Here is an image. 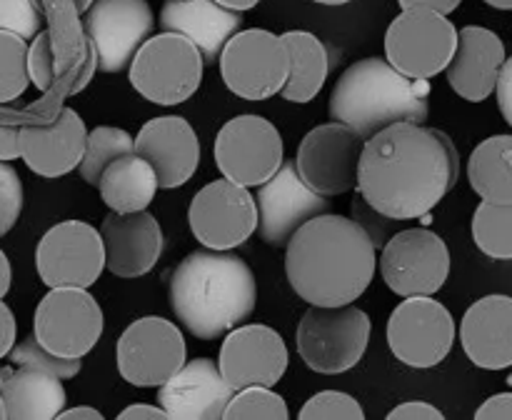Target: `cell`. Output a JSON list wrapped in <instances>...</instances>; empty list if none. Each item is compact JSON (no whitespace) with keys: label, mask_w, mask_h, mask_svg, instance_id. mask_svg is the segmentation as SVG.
Returning a JSON list of instances; mask_svg holds the SVG:
<instances>
[{"label":"cell","mask_w":512,"mask_h":420,"mask_svg":"<svg viewBox=\"0 0 512 420\" xmlns=\"http://www.w3.org/2000/svg\"><path fill=\"white\" fill-rule=\"evenodd\" d=\"M458 175L460 158L448 133L400 120L365 140L355 188L378 213L413 220L430 215Z\"/></svg>","instance_id":"obj_1"},{"label":"cell","mask_w":512,"mask_h":420,"mask_svg":"<svg viewBox=\"0 0 512 420\" xmlns=\"http://www.w3.org/2000/svg\"><path fill=\"white\" fill-rule=\"evenodd\" d=\"M285 248L290 285L310 305L355 303L373 283L378 248L353 218L315 215L295 230Z\"/></svg>","instance_id":"obj_2"},{"label":"cell","mask_w":512,"mask_h":420,"mask_svg":"<svg viewBox=\"0 0 512 420\" xmlns=\"http://www.w3.org/2000/svg\"><path fill=\"white\" fill-rule=\"evenodd\" d=\"M255 305V273L230 250H195L170 278V308L195 338H220L245 323Z\"/></svg>","instance_id":"obj_3"},{"label":"cell","mask_w":512,"mask_h":420,"mask_svg":"<svg viewBox=\"0 0 512 420\" xmlns=\"http://www.w3.org/2000/svg\"><path fill=\"white\" fill-rule=\"evenodd\" d=\"M328 113L335 123L348 125L368 140L400 120L425 123L430 83L425 78H408L383 58H363L340 75Z\"/></svg>","instance_id":"obj_4"},{"label":"cell","mask_w":512,"mask_h":420,"mask_svg":"<svg viewBox=\"0 0 512 420\" xmlns=\"http://www.w3.org/2000/svg\"><path fill=\"white\" fill-rule=\"evenodd\" d=\"M370 328L368 313L353 303L310 305L298 325V353L315 373H348L368 350Z\"/></svg>","instance_id":"obj_5"},{"label":"cell","mask_w":512,"mask_h":420,"mask_svg":"<svg viewBox=\"0 0 512 420\" xmlns=\"http://www.w3.org/2000/svg\"><path fill=\"white\" fill-rule=\"evenodd\" d=\"M203 55L178 33L148 38L130 60V85L155 105H180L203 80Z\"/></svg>","instance_id":"obj_6"},{"label":"cell","mask_w":512,"mask_h":420,"mask_svg":"<svg viewBox=\"0 0 512 420\" xmlns=\"http://www.w3.org/2000/svg\"><path fill=\"white\" fill-rule=\"evenodd\" d=\"M220 73L230 93L245 100H268L283 90L290 73L288 45L270 30H238L220 53Z\"/></svg>","instance_id":"obj_7"},{"label":"cell","mask_w":512,"mask_h":420,"mask_svg":"<svg viewBox=\"0 0 512 420\" xmlns=\"http://www.w3.org/2000/svg\"><path fill=\"white\" fill-rule=\"evenodd\" d=\"M458 45V30L435 10H403L385 33V55L408 78H435L448 68Z\"/></svg>","instance_id":"obj_8"},{"label":"cell","mask_w":512,"mask_h":420,"mask_svg":"<svg viewBox=\"0 0 512 420\" xmlns=\"http://www.w3.org/2000/svg\"><path fill=\"white\" fill-rule=\"evenodd\" d=\"M33 335L63 358H83L103 335V310L88 288H50L33 315Z\"/></svg>","instance_id":"obj_9"},{"label":"cell","mask_w":512,"mask_h":420,"mask_svg":"<svg viewBox=\"0 0 512 420\" xmlns=\"http://www.w3.org/2000/svg\"><path fill=\"white\" fill-rule=\"evenodd\" d=\"M185 355L188 348L178 325L155 315L130 323L115 348L118 373L135 388H160L183 368Z\"/></svg>","instance_id":"obj_10"},{"label":"cell","mask_w":512,"mask_h":420,"mask_svg":"<svg viewBox=\"0 0 512 420\" xmlns=\"http://www.w3.org/2000/svg\"><path fill=\"white\" fill-rule=\"evenodd\" d=\"M455 343V320L433 295H410L390 313L388 345L400 363L433 368L443 363Z\"/></svg>","instance_id":"obj_11"},{"label":"cell","mask_w":512,"mask_h":420,"mask_svg":"<svg viewBox=\"0 0 512 420\" xmlns=\"http://www.w3.org/2000/svg\"><path fill=\"white\" fill-rule=\"evenodd\" d=\"M380 273L395 295H435L450 275V250L433 230H400L383 245Z\"/></svg>","instance_id":"obj_12"},{"label":"cell","mask_w":512,"mask_h":420,"mask_svg":"<svg viewBox=\"0 0 512 420\" xmlns=\"http://www.w3.org/2000/svg\"><path fill=\"white\" fill-rule=\"evenodd\" d=\"M35 268L48 288H90L105 270L100 230L83 220H63L40 238Z\"/></svg>","instance_id":"obj_13"},{"label":"cell","mask_w":512,"mask_h":420,"mask_svg":"<svg viewBox=\"0 0 512 420\" xmlns=\"http://www.w3.org/2000/svg\"><path fill=\"white\" fill-rule=\"evenodd\" d=\"M213 155L223 178L253 188L283 165V138L270 120L238 115L218 130Z\"/></svg>","instance_id":"obj_14"},{"label":"cell","mask_w":512,"mask_h":420,"mask_svg":"<svg viewBox=\"0 0 512 420\" xmlns=\"http://www.w3.org/2000/svg\"><path fill=\"white\" fill-rule=\"evenodd\" d=\"M153 28L155 15L148 0H93L83 13L85 38L93 45L103 73L128 68Z\"/></svg>","instance_id":"obj_15"},{"label":"cell","mask_w":512,"mask_h":420,"mask_svg":"<svg viewBox=\"0 0 512 420\" xmlns=\"http://www.w3.org/2000/svg\"><path fill=\"white\" fill-rule=\"evenodd\" d=\"M365 140L343 123H325L310 130L300 140L298 168L300 178L315 193L333 198L358 185V165Z\"/></svg>","instance_id":"obj_16"},{"label":"cell","mask_w":512,"mask_h":420,"mask_svg":"<svg viewBox=\"0 0 512 420\" xmlns=\"http://www.w3.org/2000/svg\"><path fill=\"white\" fill-rule=\"evenodd\" d=\"M190 230L210 250H233L258 228V205L245 185L213 180L198 190L188 210Z\"/></svg>","instance_id":"obj_17"},{"label":"cell","mask_w":512,"mask_h":420,"mask_svg":"<svg viewBox=\"0 0 512 420\" xmlns=\"http://www.w3.org/2000/svg\"><path fill=\"white\" fill-rule=\"evenodd\" d=\"M255 205H258L260 238L275 248H285L295 230L315 215L328 213L330 203L325 195L315 193L303 183L295 160L290 163L283 160L275 175L258 185Z\"/></svg>","instance_id":"obj_18"},{"label":"cell","mask_w":512,"mask_h":420,"mask_svg":"<svg viewBox=\"0 0 512 420\" xmlns=\"http://www.w3.org/2000/svg\"><path fill=\"white\" fill-rule=\"evenodd\" d=\"M218 368L233 390L250 385L275 388L288 370V348L283 335L268 325H235L223 340Z\"/></svg>","instance_id":"obj_19"},{"label":"cell","mask_w":512,"mask_h":420,"mask_svg":"<svg viewBox=\"0 0 512 420\" xmlns=\"http://www.w3.org/2000/svg\"><path fill=\"white\" fill-rule=\"evenodd\" d=\"M233 393L215 360L195 358L185 360L183 368L160 385L158 405L168 418L220 420Z\"/></svg>","instance_id":"obj_20"},{"label":"cell","mask_w":512,"mask_h":420,"mask_svg":"<svg viewBox=\"0 0 512 420\" xmlns=\"http://www.w3.org/2000/svg\"><path fill=\"white\" fill-rule=\"evenodd\" d=\"M135 153L153 165L160 188H180L200 165V140L180 115L153 118L140 128Z\"/></svg>","instance_id":"obj_21"},{"label":"cell","mask_w":512,"mask_h":420,"mask_svg":"<svg viewBox=\"0 0 512 420\" xmlns=\"http://www.w3.org/2000/svg\"><path fill=\"white\" fill-rule=\"evenodd\" d=\"M85 138L88 128L83 118L63 105L50 123L20 125V158L35 175L60 178L78 168Z\"/></svg>","instance_id":"obj_22"},{"label":"cell","mask_w":512,"mask_h":420,"mask_svg":"<svg viewBox=\"0 0 512 420\" xmlns=\"http://www.w3.org/2000/svg\"><path fill=\"white\" fill-rule=\"evenodd\" d=\"M105 248V268L118 278H140L150 273L163 253V230L148 210L113 213L100 228Z\"/></svg>","instance_id":"obj_23"},{"label":"cell","mask_w":512,"mask_h":420,"mask_svg":"<svg viewBox=\"0 0 512 420\" xmlns=\"http://www.w3.org/2000/svg\"><path fill=\"white\" fill-rule=\"evenodd\" d=\"M503 63L505 43L500 35L480 25H465L463 30H458V45L445 73H448L450 88L460 98L470 103H483L493 95Z\"/></svg>","instance_id":"obj_24"},{"label":"cell","mask_w":512,"mask_h":420,"mask_svg":"<svg viewBox=\"0 0 512 420\" xmlns=\"http://www.w3.org/2000/svg\"><path fill=\"white\" fill-rule=\"evenodd\" d=\"M158 25L168 33L188 38L200 50L205 63H215L225 43L243 25V13L225 8L215 0H165Z\"/></svg>","instance_id":"obj_25"},{"label":"cell","mask_w":512,"mask_h":420,"mask_svg":"<svg viewBox=\"0 0 512 420\" xmlns=\"http://www.w3.org/2000/svg\"><path fill=\"white\" fill-rule=\"evenodd\" d=\"M460 343L478 368H512V298L485 295L470 305L460 323Z\"/></svg>","instance_id":"obj_26"},{"label":"cell","mask_w":512,"mask_h":420,"mask_svg":"<svg viewBox=\"0 0 512 420\" xmlns=\"http://www.w3.org/2000/svg\"><path fill=\"white\" fill-rule=\"evenodd\" d=\"M8 420H55L65 408L63 380L38 368L13 365L0 383Z\"/></svg>","instance_id":"obj_27"},{"label":"cell","mask_w":512,"mask_h":420,"mask_svg":"<svg viewBox=\"0 0 512 420\" xmlns=\"http://www.w3.org/2000/svg\"><path fill=\"white\" fill-rule=\"evenodd\" d=\"M93 0H33L43 20L48 23L50 43L55 53V80L83 65L95 53L85 38L80 15L90 8Z\"/></svg>","instance_id":"obj_28"},{"label":"cell","mask_w":512,"mask_h":420,"mask_svg":"<svg viewBox=\"0 0 512 420\" xmlns=\"http://www.w3.org/2000/svg\"><path fill=\"white\" fill-rule=\"evenodd\" d=\"M158 175L153 165L138 153H128L123 158L113 160L100 175L98 190L103 195V203L113 213H135V210H148L158 193Z\"/></svg>","instance_id":"obj_29"},{"label":"cell","mask_w":512,"mask_h":420,"mask_svg":"<svg viewBox=\"0 0 512 420\" xmlns=\"http://www.w3.org/2000/svg\"><path fill=\"white\" fill-rule=\"evenodd\" d=\"M280 38L285 40L290 53V73L280 95L290 103H310L328 80V50L323 40L308 30H288Z\"/></svg>","instance_id":"obj_30"},{"label":"cell","mask_w":512,"mask_h":420,"mask_svg":"<svg viewBox=\"0 0 512 420\" xmlns=\"http://www.w3.org/2000/svg\"><path fill=\"white\" fill-rule=\"evenodd\" d=\"M468 180L485 203H512V135H493L470 153Z\"/></svg>","instance_id":"obj_31"},{"label":"cell","mask_w":512,"mask_h":420,"mask_svg":"<svg viewBox=\"0 0 512 420\" xmlns=\"http://www.w3.org/2000/svg\"><path fill=\"white\" fill-rule=\"evenodd\" d=\"M128 153H135V138L128 130L113 128V125H98L85 138L83 158L78 163L80 178L88 185H93V188H98L103 170L113 160L123 158Z\"/></svg>","instance_id":"obj_32"},{"label":"cell","mask_w":512,"mask_h":420,"mask_svg":"<svg viewBox=\"0 0 512 420\" xmlns=\"http://www.w3.org/2000/svg\"><path fill=\"white\" fill-rule=\"evenodd\" d=\"M473 240L488 258L512 260V203H480L473 215Z\"/></svg>","instance_id":"obj_33"},{"label":"cell","mask_w":512,"mask_h":420,"mask_svg":"<svg viewBox=\"0 0 512 420\" xmlns=\"http://www.w3.org/2000/svg\"><path fill=\"white\" fill-rule=\"evenodd\" d=\"M28 85V40L0 30V105L20 98Z\"/></svg>","instance_id":"obj_34"},{"label":"cell","mask_w":512,"mask_h":420,"mask_svg":"<svg viewBox=\"0 0 512 420\" xmlns=\"http://www.w3.org/2000/svg\"><path fill=\"white\" fill-rule=\"evenodd\" d=\"M223 418L228 420H285L290 418L288 403L283 395L275 393L273 388L265 385H250V388L235 390L225 408Z\"/></svg>","instance_id":"obj_35"},{"label":"cell","mask_w":512,"mask_h":420,"mask_svg":"<svg viewBox=\"0 0 512 420\" xmlns=\"http://www.w3.org/2000/svg\"><path fill=\"white\" fill-rule=\"evenodd\" d=\"M10 363L13 365H25V368H38L45 373L55 375L60 380H70L80 373V358H63V355L50 353L48 348L40 345V340L35 335H28L25 340H20L18 345H13L10 350Z\"/></svg>","instance_id":"obj_36"},{"label":"cell","mask_w":512,"mask_h":420,"mask_svg":"<svg viewBox=\"0 0 512 420\" xmlns=\"http://www.w3.org/2000/svg\"><path fill=\"white\" fill-rule=\"evenodd\" d=\"M303 420H363L365 410L358 400L340 390H323L315 393L300 410Z\"/></svg>","instance_id":"obj_37"},{"label":"cell","mask_w":512,"mask_h":420,"mask_svg":"<svg viewBox=\"0 0 512 420\" xmlns=\"http://www.w3.org/2000/svg\"><path fill=\"white\" fill-rule=\"evenodd\" d=\"M43 15L33 0H0V30L33 40L43 28Z\"/></svg>","instance_id":"obj_38"},{"label":"cell","mask_w":512,"mask_h":420,"mask_svg":"<svg viewBox=\"0 0 512 420\" xmlns=\"http://www.w3.org/2000/svg\"><path fill=\"white\" fill-rule=\"evenodd\" d=\"M23 213V183L18 170L0 160V238L8 235Z\"/></svg>","instance_id":"obj_39"},{"label":"cell","mask_w":512,"mask_h":420,"mask_svg":"<svg viewBox=\"0 0 512 420\" xmlns=\"http://www.w3.org/2000/svg\"><path fill=\"white\" fill-rule=\"evenodd\" d=\"M28 75L38 90H50L55 83V53L48 30H40L28 43Z\"/></svg>","instance_id":"obj_40"},{"label":"cell","mask_w":512,"mask_h":420,"mask_svg":"<svg viewBox=\"0 0 512 420\" xmlns=\"http://www.w3.org/2000/svg\"><path fill=\"white\" fill-rule=\"evenodd\" d=\"M353 213H355L353 220H358V223L363 225V230L370 235L375 248H383V245L388 243V230H390V223H393V218H388V215L370 208V205L363 200V195H360L358 203L353 205Z\"/></svg>","instance_id":"obj_41"},{"label":"cell","mask_w":512,"mask_h":420,"mask_svg":"<svg viewBox=\"0 0 512 420\" xmlns=\"http://www.w3.org/2000/svg\"><path fill=\"white\" fill-rule=\"evenodd\" d=\"M390 420H443L445 415L440 413L435 405L425 403V400H408V403H400L398 408H393L388 413Z\"/></svg>","instance_id":"obj_42"},{"label":"cell","mask_w":512,"mask_h":420,"mask_svg":"<svg viewBox=\"0 0 512 420\" xmlns=\"http://www.w3.org/2000/svg\"><path fill=\"white\" fill-rule=\"evenodd\" d=\"M495 95H498L500 113L512 125V55L505 58L503 68H500L498 83H495Z\"/></svg>","instance_id":"obj_43"},{"label":"cell","mask_w":512,"mask_h":420,"mask_svg":"<svg viewBox=\"0 0 512 420\" xmlns=\"http://www.w3.org/2000/svg\"><path fill=\"white\" fill-rule=\"evenodd\" d=\"M478 420H512V393H498L485 400L475 413Z\"/></svg>","instance_id":"obj_44"},{"label":"cell","mask_w":512,"mask_h":420,"mask_svg":"<svg viewBox=\"0 0 512 420\" xmlns=\"http://www.w3.org/2000/svg\"><path fill=\"white\" fill-rule=\"evenodd\" d=\"M15 333H18V323H15V315L8 305L0 298V360L13 350L15 345Z\"/></svg>","instance_id":"obj_45"},{"label":"cell","mask_w":512,"mask_h":420,"mask_svg":"<svg viewBox=\"0 0 512 420\" xmlns=\"http://www.w3.org/2000/svg\"><path fill=\"white\" fill-rule=\"evenodd\" d=\"M20 158V125H0V160L13 163Z\"/></svg>","instance_id":"obj_46"},{"label":"cell","mask_w":512,"mask_h":420,"mask_svg":"<svg viewBox=\"0 0 512 420\" xmlns=\"http://www.w3.org/2000/svg\"><path fill=\"white\" fill-rule=\"evenodd\" d=\"M398 3L403 10L420 8V10H435V13L450 15L453 10H458V5L463 3V0H398Z\"/></svg>","instance_id":"obj_47"},{"label":"cell","mask_w":512,"mask_h":420,"mask_svg":"<svg viewBox=\"0 0 512 420\" xmlns=\"http://www.w3.org/2000/svg\"><path fill=\"white\" fill-rule=\"evenodd\" d=\"M123 420H168V413H165L160 405H150V403H135L130 408H125L120 413Z\"/></svg>","instance_id":"obj_48"},{"label":"cell","mask_w":512,"mask_h":420,"mask_svg":"<svg viewBox=\"0 0 512 420\" xmlns=\"http://www.w3.org/2000/svg\"><path fill=\"white\" fill-rule=\"evenodd\" d=\"M58 418H65V420H103V413L95 408H90V405H78V408H70V410H60Z\"/></svg>","instance_id":"obj_49"},{"label":"cell","mask_w":512,"mask_h":420,"mask_svg":"<svg viewBox=\"0 0 512 420\" xmlns=\"http://www.w3.org/2000/svg\"><path fill=\"white\" fill-rule=\"evenodd\" d=\"M10 280H13V273H10V260H8V255L0 250V298H5V295H8Z\"/></svg>","instance_id":"obj_50"},{"label":"cell","mask_w":512,"mask_h":420,"mask_svg":"<svg viewBox=\"0 0 512 420\" xmlns=\"http://www.w3.org/2000/svg\"><path fill=\"white\" fill-rule=\"evenodd\" d=\"M215 3L225 5V8H230V10H240V13H243V10L255 8V5H258L260 0H215Z\"/></svg>","instance_id":"obj_51"},{"label":"cell","mask_w":512,"mask_h":420,"mask_svg":"<svg viewBox=\"0 0 512 420\" xmlns=\"http://www.w3.org/2000/svg\"><path fill=\"white\" fill-rule=\"evenodd\" d=\"M490 8H498V10H512V0H485Z\"/></svg>","instance_id":"obj_52"},{"label":"cell","mask_w":512,"mask_h":420,"mask_svg":"<svg viewBox=\"0 0 512 420\" xmlns=\"http://www.w3.org/2000/svg\"><path fill=\"white\" fill-rule=\"evenodd\" d=\"M315 3H320V5H345V3H350V0H315Z\"/></svg>","instance_id":"obj_53"},{"label":"cell","mask_w":512,"mask_h":420,"mask_svg":"<svg viewBox=\"0 0 512 420\" xmlns=\"http://www.w3.org/2000/svg\"><path fill=\"white\" fill-rule=\"evenodd\" d=\"M10 370H13V365H0V383H3V380L8 378Z\"/></svg>","instance_id":"obj_54"},{"label":"cell","mask_w":512,"mask_h":420,"mask_svg":"<svg viewBox=\"0 0 512 420\" xmlns=\"http://www.w3.org/2000/svg\"><path fill=\"white\" fill-rule=\"evenodd\" d=\"M5 418V405H3V398H0V420Z\"/></svg>","instance_id":"obj_55"},{"label":"cell","mask_w":512,"mask_h":420,"mask_svg":"<svg viewBox=\"0 0 512 420\" xmlns=\"http://www.w3.org/2000/svg\"><path fill=\"white\" fill-rule=\"evenodd\" d=\"M508 383H510V385H512V373H510V378H508Z\"/></svg>","instance_id":"obj_56"}]
</instances>
